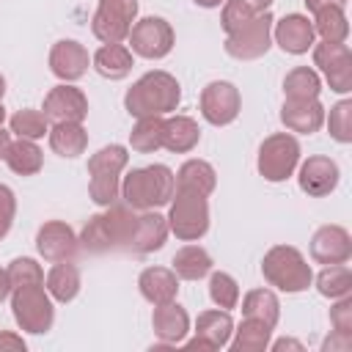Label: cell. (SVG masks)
Masks as SVG:
<instances>
[{
  "label": "cell",
  "mask_w": 352,
  "mask_h": 352,
  "mask_svg": "<svg viewBox=\"0 0 352 352\" xmlns=\"http://www.w3.org/2000/svg\"><path fill=\"white\" fill-rule=\"evenodd\" d=\"M6 165H8L16 176H36V173L44 168V151L38 148L36 140L16 138V140H11V146H8Z\"/></svg>",
  "instance_id": "4dcf8cb0"
},
{
  "label": "cell",
  "mask_w": 352,
  "mask_h": 352,
  "mask_svg": "<svg viewBox=\"0 0 352 352\" xmlns=\"http://www.w3.org/2000/svg\"><path fill=\"white\" fill-rule=\"evenodd\" d=\"M195 6H201V8H220L226 0H192Z\"/></svg>",
  "instance_id": "db71d44e"
},
{
  "label": "cell",
  "mask_w": 352,
  "mask_h": 352,
  "mask_svg": "<svg viewBox=\"0 0 352 352\" xmlns=\"http://www.w3.org/2000/svg\"><path fill=\"white\" fill-rule=\"evenodd\" d=\"M305 3V8L314 14V11H319V8H324V6H344L346 0H302Z\"/></svg>",
  "instance_id": "681fc988"
},
{
  "label": "cell",
  "mask_w": 352,
  "mask_h": 352,
  "mask_svg": "<svg viewBox=\"0 0 352 352\" xmlns=\"http://www.w3.org/2000/svg\"><path fill=\"white\" fill-rule=\"evenodd\" d=\"M80 270L77 264H72V258L66 261H55L50 267V272L44 275V289L50 292V297L55 302H72L77 294H80Z\"/></svg>",
  "instance_id": "4316f807"
},
{
  "label": "cell",
  "mask_w": 352,
  "mask_h": 352,
  "mask_svg": "<svg viewBox=\"0 0 352 352\" xmlns=\"http://www.w3.org/2000/svg\"><path fill=\"white\" fill-rule=\"evenodd\" d=\"M314 66L327 80L330 91L349 94L352 91V50L346 41H316L311 47Z\"/></svg>",
  "instance_id": "8fae6325"
},
{
  "label": "cell",
  "mask_w": 352,
  "mask_h": 352,
  "mask_svg": "<svg viewBox=\"0 0 352 352\" xmlns=\"http://www.w3.org/2000/svg\"><path fill=\"white\" fill-rule=\"evenodd\" d=\"M272 330L275 327H270V324H264L258 319L242 316V322L231 333L234 338L228 341V346L234 352H264L270 346V341H272Z\"/></svg>",
  "instance_id": "f546056e"
},
{
  "label": "cell",
  "mask_w": 352,
  "mask_h": 352,
  "mask_svg": "<svg viewBox=\"0 0 352 352\" xmlns=\"http://www.w3.org/2000/svg\"><path fill=\"white\" fill-rule=\"evenodd\" d=\"M209 300L223 311H234L239 305L236 278L228 272H209Z\"/></svg>",
  "instance_id": "f35d334b"
},
{
  "label": "cell",
  "mask_w": 352,
  "mask_h": 352,
  "mask_svg": "<svg viewBox=\"0 0 352 352\" xmlns=\"http://www.w3.org/2000/svg\"><path fill=\"white\" fill-rule=\"evenodd\" d=\"M8 146H11V132H6V129L0 126V160H6Z\"/></svg>",
  "instance_id": "816d5d0a"
},
{
  "label": "cell",
  "mask_w": 352,
  "mask_h": 352,
  "mask_svg": "<svg viewBox=\"0 0 352 352\" xmlns=\"http://www.w3.org/2000/svg\"><path fill=\"white\" fill-rule=\"evenodd\" d=\"M264 280L286 294H300L314 283V270L294 245H275L261 258Z\"/></svg>",
  "instance_id": "277c9868"
},
{
  "label": "cell",
  "mask_w": 352,
  "mask_h": 352,
  "mask_svg": "<svg viewBox=\"0 0 352 352\" xmlns=\"http://www.w3.org/2000/svg\"><path fill=\"white\" fill-rule=\"evenodd\" d=\"M162 121L165 116H151V118H138V124L129 132V146L138 154H154L162 148Z\"/></svg>",
  "instance_id": "d590c367"
},
{
  "label": "cell",
  "mask_w": 352,
  "mask_h": 352,
  "mask_svg": "<svg viewBox=\"0 0 352 352\" xmlns=\"http://www.w3.org/2000/svg\"><path fill=\"white\" fill-rule=\"evenodd\" d=\"M217 187V173L206 160H187L182 162V168L176 170V190H192L201 195H212Z\"/></svg>",
  "instance_id": "f1b7e54d"
},
{
  "label": "cell",
  "mask_w": 352,
  "mask_h": 352,
  "mask_svg": "<svg viewBox=\"0 0 352 352\" xmlns=\"http://www.w3.org/2000/svg\"><path fill=\"white\" fill-rule=\"evenodd\" d=\"M6 275H8L11 289L30 286V283H44V270H41V264H38L36 258H28V256L14 258V261L6 267Z\"/></svg>",
  "instance_id": "b9f144b4"
},
{
  "label": "cell",
  "mask_w": 352,
  "mask_h": 352,
  "mask_svg": "<svg viewBox=\"0 0 352 352\" xmlns=\"http://www.w3.org/2000/svg\"><path fill=\"white\" fill-rule=\"evenodd\" d=\"M314 33L322 41H346L349 38V19L344 6H324L314 11Z\"/></svg>",
  "instance_id": "836d02e7"
},
{
  "label": "cell",
  "mask_w": 352,
  "mask_h": 352,
  "mask_svg": "<svg viewBox=\"0 0 352 352\" xmlns=\"http://www.w3.org/2000/svg\"><path fill=\"white\" fill-rule=\"evenodd\" d=\"M80 239L74 234V228L63 220H47L38 231H36V250L44 261H66L77 253Z\"/></svg>",
  "instance_id": "2e32d148"
},
{
  "label": "cell",
  "mask_w": 352,
  "mask_h": 352,
  "mask_svg": "<svg viewBox=\"0 0 352 352\" xmlns=\"http://www.w3.org/2000/svg\"><path fill=\"white\" fill-rule=\"evenodd\" d=\"M168 228L182 242H198L209 231V201L192 190H176L168 201Z\"/></svg>",
  "instance_id": "8992f818"
},
{
  "label": "cell",
  "mask_w": 352,
  "mask_h": 352,
  "mask_svg": "<svg viewBox=\"0 0 352 352\" xmlns=\"http://www.w3.org/2000/svg\"><path fill=\"white\" fill-rule=\"evenodd\" d=\"M322 94V77L311 66H294L283 77V96L302 102V99H319Z\"/></svg>",
  "instance_id": "d6a6232c"
},
{
  "label": "cell",
  "mask_w": 352,
  "mask_h": 352,
  "mask_svg": "<svg viewBox=\"0 0 352 352\" xmlns=\"http://www.w3.org/2000/svg\"><path fill=\"white\" fill-rule=\"evenodd\" d=\"M324 104L319 99H302V102H294V99H283V107H280V124L289 129V132H300V135H314L324 126Z\"/></svg>",
  "instance_id": "d6986e66"
},
{
  "label": "cell",
  "mask_w": 352,
  "mask_h": 352,
  "mask_svg": "<svg viewBox=\"0 0 352 352\" xmlns=\"http://www.w3.org/2000/svg\"><path fill=\"white\" fill-rule=\"evenodd\" d=\"M352 349V333H338L333 330L324 344H322V352H349Z\"/></svg>",
  "instance_id": "bcb514c9"
},
{
  "label": "cell",
  "mask_w": 352,
  "mask_h": 352,
  "mask_svg": "<svg viewBox=\"0 0 352 352\" xmlns=\"http://www.w3.org/2000/svg\"><path fill=\"white\" fill-rule=\"evenodd\" d=\"M242 110V96L239 88L228 80H212L201 91V116L212 126H228L236 121Z\"/></svg>",
  "instance_id": "7c38bea8"
},
{
  "label": "cell",
  "mask_w": 352,
  "mask_h": 352,
  "mask_svg": "<svg viewBox=\"0 0 352 352\" xmlns=\"http://www.w3.org/2000/svg\"><path fill=\"white\" fill-rule=\"evenodd\" d=\"M11 132L16 138H28V140H41L47 132H50V118L41 113V110H33V107H25V110H16L8 121Z\"/></svg>",
  "instance_id": "8d00e7d4"
},
{
  "label": "cell",
  "mask_w": 352,
  "mask_h": 352,
  "mask_svg": "<svg viewBox=\"0 0 352 352\" xmlns=\"http://www.w3.org/2000/svg\"><path fill=\"white\" fill-rule=\"evenodd\" d=\"M201 140V126L190 116H168L162 121V148L173 154H190Z\"/></svg>",
  "instance_id": "603a6c76"
},
{
  "label": "cell",
  "mask_w": 352,
  "mask_h": 352,
  "mask_svg": "<svg viewBox=\"0 0 352 352\" xmlns=\"http://www.w3.org/2000/svg\"><path fill=\"white\" fill-rule=\"evenodd\" d=\"M300 154H302L300 143L292 132H275L261 140L256 168L267 182L278 184V182H286L289 176H294V170L300 165Z\"/></svg>",
  "instance_id": "52a82bcc"
},
{
  "label": "cell",
  "mask_w": 352,
  "mask_h": 352,
  "mask_svg": "<svg viewBox=\"0 0 352 352\" xmlns=\"http://www.w3.org/2000/svg\"><path fill=\"white\" fill-rule=\"evenodd\" d=\"M3 121H6V107H3V102H0V126H3Z\"/></svg>",
  "instance_id": "9f6ffc18"
},
{
  "label": "cell",
  "mask_w": 352,
  "mask_h": 352,
  "mask_svg": "<svg viewBox=\"0 0 352 352\" xmlns=\"http://www.w3.org/2000/svg\"><path fill=\"white\" fill-rule=\"evenodd\" d=\"M311 258L316 264H344L352 258V236L344 226H322L311 236Z\"/></svg>",
  "instance_id": "e0dca14e"
},
{
  "label": "cell",
  "mask_w": 352,
  "mask_h": 352,
  "mask_svg": "<svg viewBox=\"0 0 352 352\" xmlns=\"http://www.w3.org/2000/svg\"><path fill=\"white\" fill-rule=\"evenodd\" d=\"M47 140H50V148L58 157H66V160H74V157L85 154V148H88V132H85L82 121H58V124H50Z\"/></svg>",
  "instance_id": "cb8c5ba5"
},
{
  "label": "cell",
  "mask_w": 352,
  "mask_h": 352,
  "mask_svg": "<svg viewBox=\"0 0 352 352\" xmlns=\"http://www.w3.org/2000/svg\"><path fill=\"white\" fill-rule=\"evenodd\" d=\"M316 292L322 297H330V300H338V297H346L352 294V270L344 264H327L316 278Z\"/></svg>",
  "instance_id": "e575fe53"
},
{
  "label": "cell",
  "mask_w": 352,
  "mask_h": 352,
  "mask_svg": "<svg viewBox=\"0 0 352 352\" xmlns=\"http://www.w3.org/2000/svg\"><path fill=\"white\" fill-rule=\"evenodd\" d=\"M25 338L16 336V333H8V330H0V352L3 349H14V352H25Z\"/></svg>",
  "instance_id": "7dc6e473"
},
{
  "label": "cell",
  "mask_w": 352,
  "mask_h": 352,
  "mask_svg": "<svg viewBox=\"0 0 352 352\" xmlns=\"http://www.w3.org/2000/svg\"><path fill=\"white\" fill-rule=\"evenodd\" d=\"M239 3L248 6V8L256 11V14H258V11H270V6H272V0H239Z\"/></svg>",
  "instance_id": "f907efd6"
},
{
  "label": "cell",
  "mask_w": 352,
  "mask_h": 352,
  "mask_svg": "<svg viewBox=\"0 0 352 352\" xmlns=\"http://www.w3.org/2000/svg\"><path fill=\"white\" fill-rule=\"evenodd\" d=\"M91 66L104 80H124L135 66V55L126 44H102L91 55Z\"/></svg>",
  "instance_id": "484cf974"
},
{
  "label": "cell",
  "mask_w": 352,
  "mask_h": 352,
  "mask_svg": "<svg viewBox=\"0 0 352 352\" xmlns=\"http://www.w3.org/2000/svg\"><path fill=\"white\" fill-rule=\"evenodd\" d=\"M179 102H182V85L170 72H162V69L146 72L124 94V107L132 118L168 116L179 107Z\"/></svg>",
  "instance_id": "6da1fadb"
},
{
  "label": "cell",
  "mask_w": 352,
  "mask_h": 352,
  "mask_svg": "<svg viewBox=\"0 0 352 352\" xmlns=\"http://www.w3.org/2000/svg\"><path fill=\"white\" fill-rule=\"evenodd\" d=\"M44 116L50 118V124H58V121H85V116H88V96L74 82H60V85L50 88V94L44 96Z\"/></svg>",
  "instance_id": "9a60e30c"
},
{
  "label": "cell",
  "mask_w": 352,
  "mask_h": 352,
  "mask_svg": "<svg viewBox=\"0 0 352 352\" xmlns=\"http://www.w3.org/2000/svg\"><path fill=\"white\" fill-rule=\"evenodd\" d=\"M3 96H6V77L0 74V102H3Z\"/></svg>",
  "instance_id": "11a10c76"
},
{
  "label": "cell",
  "mask_w": 352,
  "mask_h": 352,
  "mask_svg": "<svg viewBox=\"0 0 352 352\" xmlns=\"http://www.w3.org/2000/svg\"><path fill=\"white\" fill-rule=\"evenodd\" d=\"M327 132L336 143H352V99H341L324 113Z\"/></svg>",
  "instance_id": "ab89813d"
},
{
  "label": "cell",
  "mask_w": 352,
  "mask_h": 352,
  "mask_svg": "<svg viewBox=\"0 0 352 352\" xmlns=\"http://www.w3.org/2000/svg\"><path fill=\"white\" fill-rule=\"evenodd\" d=\"M173 192H176V173L162 162H154L146 168H132L121 179V201L126 206H132L135 212L168 206Z\"/></svg>",
  "instance_id": "7a4b0ae2"
},
{
  "label": "cell",
  "mask_w": 352,
  "mask_h": 352,
  "mask_svg": "<svg viewBox=\"0 0 352 352\" xmlns=\"http://www.w3.org/2000/svg\"><path fill=\"white\" fill-rule=\"evenodd\" d=\"M341 182V170L338 162L324 157V154H314L305 162L297 165V184L305 195L311 198H324L330 195Z\"/></svg>",
  "instance_id": "4fadbf2b"
},
{
  "label": "cell",
  "mask_w": 352,
  "mask_h": 352,
  "mask_svg": "<svg viewBox=\"0 0 352 352\" xmlns=\"http://www.w3.org/2000/svg\"><path fill=\"white\" fill-rule=\"evenodd\" d=\"M151 327H154V336L165 344V346H176L187 338L190 333V316L187 311L170 300V302H162V305H154V314H151Z\"/></svg>",
  "instance_id": "44dd1931"
},
{
  "label": "cell",
  "mask_w": 352,
  "mask_h": 352,
  "mask_svg": "<svg viewBox=\"0 0 352 352\" xmlns=\"http://www.w3.org/2000/svg\"><path fill=\"white\" fill-rule=\"evenodd\" d=\"M88 192H91V201L102 209L116 204L121 198V173H91Z\"/></svg>",
  "instance_id": "60d3db41"
},
{
  "label": "cell",
  "mask_w": 352,
  "mask_h": 352,
  "mask_svg": "<svg viewBox=\"0 0 352 352\" xmlns=\"http://www.w3.org/2000/svg\"><path fill=\"white\" fill-rule=\"evenodd\" d=\"M135 209L126 204H110L104 206V212L88 217V223L80 231V245L91 253H107V250H129V236L135 228Z\"/></svg>",
  "instance_id": "3957f363"
},
{
  "label": "cell",
  "mask_w": 352,
  "mask_h": 352,
  "mask_svg": "<svg viewBox=\"0 0 352 352\" xmlns=\"http://www.w3.org/2000/svg\"><path fill=\"white\" fill-rule=\"evenodd\" d=\"M267 349H272V352H283V349H294V352H302L305 346L297 341V338H278V341H270V346Z\"/></svg>",
  "instance_id": "c3c4849f"
},
{
  "label": "cell",
  "mask_w": 352,
  "mask_h": 352,
  "mask_svg": "<svg viewBox=\"0 0 352 352\" xmlns=\"http://www.w3.org/2000/svg\"><path fill=\"white\" fill-rule=\"evenodd\" d=\"M135 19H138V0H99L91 19V33L102 44H124Z\"/></svg>",
  "instance_id": "ba28073f"
},
{
  "label": "cell",
  "mask_w": 352,
  "mask_h": 352,
  "mask_svg": "<svg viewBox=\"0 0 352 352\" xmlns=\"http://www.w3.org/2000/svg\"><path fill=\"white\" fill-rule=\"evenodd\" d=\"M138 289H140L143 300H148L151 305H162V302L176 300V294H179V278L168 267H146L138 275Z\"/></svg>",
  "instance_id": "7402d4cb"
},
{
  "label": "cell",
  "mask_w": 352,
  "mask_h": 352,
  "mask_svg": "<svg viewBox=\"0 0 352 352\" xmlns=\"http://www.w3.org/2000/svg\"><path fill=\"white\" fill-rule=\"evenodd\" d=\"M212 264L214 261H212L209 250L201 248V245H192V242L179 248L170 258V270L176 272L179 280H201L212 272Z\"/></svg>",
  "instance_id": "83f0119b"
},
{
  "label": "cell",
  "mask_w": 352,
  "mask_h": 352,
  "mask_svg": "<svg viewBox=\"0 0 352 352\" xmlns=\"http://www.w3.org/2000/svg\"><path fill=\"white\" fill-rule=\"evenodd\" d=\"M11 314L19 330L30 336H44L55 324V300L44 289V283H30L11 289Z\"/></svg>",
  "instance_id": "5b68a950"
},
{
  "label": "cell",
  "mask_w": 352,
  "mask_h": 352,
  "mask_svg": "<svg viewBox=\"0 0 352 352\" xmlns=\"http://www.w3.org/2000/svg\"><path fill=\"white\" fill-rule=\"evenodd\" d=\"M126 41H129L132 55H140L146 60H162L165 55H170L176 36H173V28L168 19L143 16V19H135Z\"/></svg>",
  "instance_id": "9c48e42d"
},
{
  "label": "cell",
  "mask_w": 352,
  "mask_h": 352,
  "mask_svg": "<svg viewBox=\"0 0 352 352\" xmlns=\"http://www.w3.org/2000/svg\"><path fill=\"white\" fill-rule=\"evenodd\" d=\"M91 66L88 50L74 38H60L50 50V72L60 82H77Z\"/></svg>",
  "instance_id": "ac0fdd59"
},
{
  "label": "cell",
  "mask_w": 352,
  "mask_h": 352,
  "mask_svg": "<svg viewBox=\"0 0 352 352\" xmlns=\"http://www.w3.org/2000/svg\"><path fill=\"white\" fill-rule=\"evenodd\" d=\"M330 324L338 333H352V294L333 300V305H330Z\"/></svg>",
  "instance_id": "ee69618b"
},
{
  "label": "cell",
  "mask_w": 352,
  "mask_h": 352,
  "mask_svg": "<svg viewBox=\"0 0 352 352\" xmlns=\"http://www.w3.org/2000/svg\"><path fill=\"white\" fill-rule=\"evenodd\" d=\"M272 44L289 55H305L316 44L314 22L305 14H286L272 22Z\"/></svg>",
  "instance_id": "5bb4252c"
},
{
  "label": "cell",
  "mask_w": 352,
  "mask_h": 352,
  "mask_svg": "<svg viewBox=\"0 0 352 352\" xmlns=\"http://www.w3.org/2000/svg\"><path fill=\"white\" fill-rule=\"evenodd\" d=\"M16 217V195L8 184H0V239L11 231Z\"/></svg>",
  "instance_id": "f6af8a7d"
},
{
  "label": "cell",
  "mask_w": 352,
  "mask_h": 352,
  "mask_svg": "<svg viewBox=\"0 0 352 352\" xmlns=\"http://www.w3.org/2000/svg\"><path fill=\"white\" fill-rule=\"evenodd\" d=\"M170 228H168V217L160 214L157 209H146L138 214L132 236H129V250L135 253H154L165 245Z\"/></svg>",
  "instance_id": "ffe728a7"
},
{
  "label": "cell",
  "mask_w": 352,
  "mask_h": 352,
  "mask_svg": "<svg viewBox=\"0 0 352 352\" xmlns=\"http://www.w3.org/2000/svg\"><path fill=\"white\" fill-rule=\"evenodd\" d=\"M272 22H275V16L270 11L256 14L239 30L226 36V52L236 60H256V58L267 55V50L272 47Z\"/></svg>",
  "instance_id": "30bf717a"
},
{
  "label": "cell",
  "mask_w": 352,
  "mask_h": 352,
  "mask_svg": "<svg viewBox=\"0 0 352 352\" xmlns=\"http://www.w3.org/2000/svg\"><path fill=\"white\" fill-rule=\"evenodd\" d=\"M6 297H11V283H8L6 270H0V302H3Z\"/></svg>",
  "instance_id": "f5cc1de1"
},
{
  "label": "cell",
  "mask_w": 352,
  "mask_h": 352,
  "mask_svg": "<svg viewBox=\"0 0 352 352\" xmlns=\"http://www.w3.org/2000/svg\"><path fill=\"white\" fill-rule=\"evenodd\" d=\"M195 338L206 341L209 349H223L228 346L231 341V333H234V319H231V311H223V308H209V311H201L198 319H195Z\"/></svg>",
  "instance_id": "d4e9b609"
},
{
  "label": "cell",
  "mask_w": 352,
  "mask_h": 352,
  "mask_svg": "<svg viewBox=\"0 0 352 352\" xmlns=\"http://www.w3.org/2000/svg\"><path fill=\"white\" fill-rule=\"evenodd\" d=\"M261 14V11H258ZM256 16V11H250L248 6H242L239 0H226L223 3V11H220V25H223V30H226V36L228 33H234V30H239L245 22H250Z\"/></svg>",
  "instance_id": "7bdbcfd3"
},
{
  "label": "cell",
  "mask_w": 352,
  "mask_h": 352,
  "mask_svg": "<svg viewBox=\"0 0 352 352\" xmlns=\"http://www.w3.org/2000/svg\"><path fill=\"white\" fill-rule=\"evenodd\" d=\"M129 165V151L121 143L102 146L96 154L88 157V176L91 173H121Z\"/></svg>",
  "instance_id": "74e56055"
},
{
  "label": "cell",
  "mask_w": 352,
  "mask_h": 352,
  "mask_svg": "<svg viewBox=\"0 0 352 352\" xmlns=\"http://www.w3.org/2000/svg\"><path fill=\"white\" fill-rule=\"evenodd\" d=\"M242 316L258 319V322L275 327L280 319V300L275 297L272 289H250L242 297Z\"/></svg>",
  "instance_id": "1f68e13d"
}]
</instances>
